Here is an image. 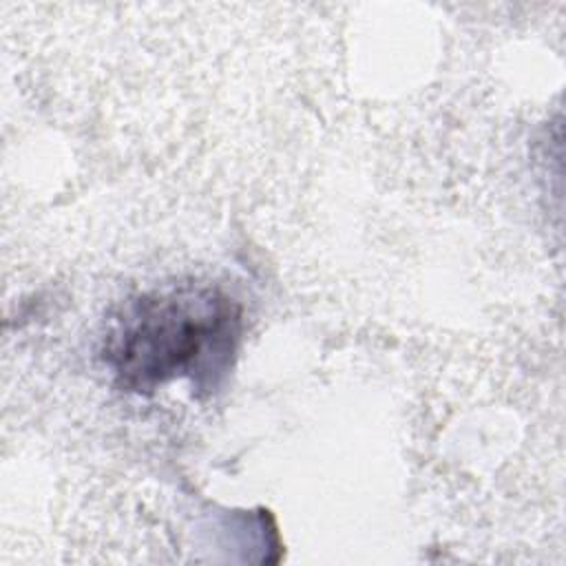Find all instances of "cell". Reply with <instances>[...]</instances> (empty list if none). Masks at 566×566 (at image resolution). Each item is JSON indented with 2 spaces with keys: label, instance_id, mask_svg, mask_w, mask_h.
Wrapping results in <instances>:
<instances>
[{
  "label": "cell",
  "instance_id": "6da1fadb",
  "mask_svg": "<svg viewBox=\"0 0 566 566\" xmlns=\"http://www.w3.org/2000/svg\"><path fill=\"white\" fill-rule=\"evenodd\" d=\"M241 310L206 285H175L130 301L106 336L104 358L119 387L150 391L177 376L217 380L237 349Z\"/></svg>",
  "mask_w": 566,
  "mask_h": 566
}]
</instances>
